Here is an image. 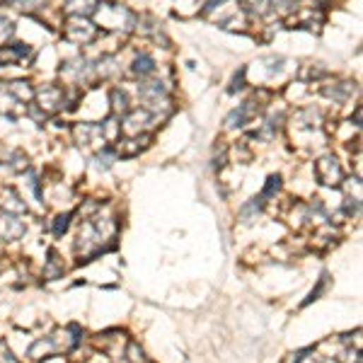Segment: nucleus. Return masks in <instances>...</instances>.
Listing matches in <instances>:
<instances>
[{
  "instance_id": "nucleus-1",
  "label": "nucleus",
  "mask_w": 363,
  "mask_h": 363,
  "mask_svg": "<svg viewBox=\"0 0 363 363\" xmlns=\"http://www.w3.org/2000/svg\"><path fill=\"white\" fill-rule=\"evenodd\" d=\"M117 237V220L114 218H90L83 223L81 232H78V257L88 262L90 257L105 252L107 247L114 245Z\"/></svg>"
},
{
  "instance_id": "nucleus-2",
  "label": "nucleus",
  "mask_w": 363,
  "mask_h": 363,
  "mask_svg": "<svg viewBox=\"0 0 363 363\" xmlns=\"http://www.w3.org/2000/svg\"><path fill=\"white\" fill-rule=\"evenodd\" d=\"M95 17H97V25L102 30L109 32H131L136 27V15L129 8L119 3H102L95 8Z\"/></svg>"
},
{
  "instance_id": "nucleus-3",
  "label": "nucleus",
  "mask_w": 363,
  "mask_h": 363,
  "mask_svg": "<svg viewBox=\"0 0 363 363\" xmlns=\"http://www.w3.org/2000/svg\"><path fill=\"white\" fill-rule=\"evenodd\" d=\"M64 37L73 44H90L97 37V27H95L88 17L71 15L64 25Z\"/></svg>"
},
{
  "instance_id": "nucleus-4",
  "label": "nucleus",
  "mask_w": 363,
  "mask_h": 363,
  "mask_svg": "<svg viewBox=\"0 0 363 363\" xmlns=\"http://www.w3.org/2000/svg\"><path fill=\"white\" fill-rule=\"evenodd\" d=\"M315 174L317 179H320V184L325 186H339L344 182V169L334 155L320 157V160L315 162Z\"/></svg>"
},
{
  "instance_id": "nucleus-5",
  "label": "nucleus",
  "mask_w": 363,
  "mask_h": 363,
  "mask_svg": "<svg viewBox=\"0 0 363 363\" xmlns=\"http://www.w3.org/2000/svg\"><path fill=\"white\" fill-rule=\"evenodd\" d=\"M64 93H66V90L56 88V85H44L42 90H37V93H34L37 105H39V109L44 112V117L64 109Z\"/></svg>"
},
{
  "instance_id": "nucleus-6",
  "label": "nucleus",
  "mask_w": 363,
  "mask_h": 363,
  "mask_svg": "<svg viewBox=\"0 0 363 363\" xmlns=\"http://www.w3.org/2000/svg\"><path fill=\"white\" fill-rule=\"evenodd\" d=\"M73 136H76V143L81 145V148H105L107 141L102 138V129L100 124H78L76 129H73Z\"/></svg>"
},
{
  "instance_id": "nucleus-7",
  "label": "nucleus",
  "mask_w": 363,
  "mask_h": 363,
  "mask_svg": "<svg viewBox=\"0 0 363 363\" xmlns=\"http://www.w3.org/2000/svg\"><path fill=\"white\" fill-rule=\"evenodd\" d=\"M153 121H155V117H153L150 112L131 109L126 117H124V121H121V133L124 136H141V131H145V129H148Z\"/></svg>"
},
{
  "instance_id": "nucleus-8",
  "label": "nucleus",
  "mask_w": 363,
  "mask_h": 363,
  "mask_svg": "<svg viewBox=\"0 0 363 363\" xmlns=\"http://www.w3.org/2000/svg\"><path fill=\"white\" fill-rule=\"evenodd\" d=\"M262 112V105L257 102V97L247 100L245 105H240L235 112H230V117L225 119V124H228V129H237V126H245L247 121H252L254 117Z\"/></svg>"
},
{
  "instance_id": "nucleus-9",
  "label": "nucleus",
  "mask_w": 363,
  "mask_h": 363,
  "mask_svg": "<svg viewBox=\"0 0 363 363\" xmlns=\"http://www.w3.org/2000/svg\"><path fill=\"white\" fill-rule=\"evenodd\" d=\"M25 220L15 213H0V240L15 242L25 235Z\"/></svg>"
},
{
  "instance_id": "nucleus-10",
  "label": "nucleus",
  "mask_w": 363,
  "mask_h": 363,
  "mask_svg": "<svg viewBox=\"0 0 363 363\" xmlns=\"http://www.w3.org/2000/svg\"><path fill=\"white\" fill-rule=\"evenodd\" d=\"M0 208H3V213H25L27 211V203L22 201V196L17 194L13 186H8V189L0 191Z\"/></svg>"
},
{
  "instance_id": "nucleus-11",
  "label": "nucleus",
  "mask_w": 363,
  "mask_h": 363,
  "mask_svg": "<svg viewBox=\"0 0 363 363\" xmlns=\"http://www.w3.org/2000/svg\"><path fill=\"white\" fill-rule=\"evenodd\" d=\"M59 354V347H56V339L54 337H47V339H39L30 347V359L32 361H42V359H49V356Z\"/></svg>"
},
{
  "instance_id": "nucleus-12",
  "label": "nucleus",
  "mask_w": 363,
  "mask_h": 363,
  "mask_svg": "<svg viewBox=\"0 0 363 363\" xmlns=\"http://www.w3.org/2000/svg\"><path fill=\"white\" fill-rule=\"evenodd\" d=\"M109 100H112V114H114L117 119L119 117H126L129 112H131V105H129V95L124 93V90L114 88L109 93Z\"/></svg>"
},
{
  "instance_id": "nucleus-13",
  "label": "nucleus",
  "mask_w": 363,
  "mask_h": 363,
  "mask_svg": "<svg viewBox=\"0 0 363 363\" xmlns=\"http://www.w3.org/2000/svg\"><path fill=\"white\" fill-rule=\"evenodd\" d=\"M5 88H8V93L13 95L15 100H20L22 105H27L30 100H34V88L30 83L25 81H13V83H5Z\"/></svg>"
},
{
  "instance_id": "nucleus-14",
  "label": "nucleus",
  "mask_w": 363,
  "mask_h": 363,
  "mask_svg": "<svg viewBox=\"0 0 363 363\" xmlns=\"http://www.w3.org/2000/svg\"><path fill=\"white\" fill-rule=\"evenodd\" d=\"M97 8V0H66V13L68 15H78V17H88L95 13Z\"/></svg>"
},
{
  "instance_id": "nucleus-15",
  "label": "nucleus",
  "mask_w": 363,
  "mask_h": 363,
  "mask_svg": "<svg viewBox=\"0 0 363 363\" xmlns=\"http://www.w3.org/2000/svg\"><path fill=\"white\" fill-rule=\"evenodd\" d=\"M153 73H155V61H153L148 54L138 56V59L133 61V76H138L141 81H145Z\"/></svg>"
},
{
  "instance_id": "nucleus-16",
  "label": "nucleus",
  "mask_w": 363,
  "mask_h": 363,
  "mask_svg": "<svg viewBox=\"0 0 363 363\" xmlns=\"http://www.w3.org/2000/svg\"><path fill=\"white\" fill-rule=\"evenodd\" d=\"M322 93L327 95V97H332V100H337V102H344V100H349L351 97V93H354V83H337L334 88H322Z\"/></svg>"
},
{
  "instance_id": "nucleus-17",
  "label": "nucleus",
  "mask_w": 363,
  "mask_h": 363,
  "mask_svg": "<svg viewBox=\"0 0 363 363\" xmlns=\"http://www.w3.org/2000/svg\"><path fill=\"white\" fill-rule=\"evenodd\" d=\"M44 276H47V279H59V276H64V262H61L54 249L49 252L47 266H44Z\"/></svg>"
},
{
  "instance_id": "nucleus-18",
  "label": "nucleus",
  "mask_w": 363,
  "mask_h": 363,
  "mask_svg": "<svg viewBox=\"0 0 363 363\" xmlns=\"http://www.w3.org/2000/svg\"><path fill=\"white\" fill-rule=\"evenodd\" d=\"M5 3L15 5V8L22 10V13H34V10L44 8V5H47V0H5Z\"/></svg>"
},
{
  "instance_id": "nucleus-19",
  "label": "nucleus",
  "mask_w": 363,
  "mask_h": 363,
  "mask_svg": "<svg viewBox=\"0 0 363 363\" xmlns=\"http://www.w3.org/2000/svg\"><path fill=\"white\" fill-rule=\"evenodd\" d=\"M114 160H117V153L114 150H107V148H102L97 153V157H95V162H97L100 169H109L112 165H114Z\"/></svg>"
},
{
  "instance_id": "nucleus-20",
  "label": "nucleus",
  "mask_w": 363,
  "mask_h": 363,
  "mask_svg": "<svg viewBox=\"0 0 363 363\" xmlns=\"http://www.w3.org/2000/svg\"><path fill=\"white\" fill-rule=\"evenodd\" d=\"M279 186H281V177H279V174H271V177L266 179V186H264L262 194H259V198H262V201L266 203V198L274 196L276 191H279Z\"/></svg>"
},
{
  "instance_id": "nucleus-21",
  "label": "nucleus",
  "mask_w": 363,
  "mask_h": 363,
  "mask_svg": "<svg viewBox=\"0 0 363 363\" xmlns=\"http://www.w3.org/2000/svg\"><path fill=\"white\" fill-rule=\"evenodd\" d=\"M10 37H13V22L5 20V17L0 15V49L10 42Z\"/></svg>"
},
{
  "instance_id": "nucleus-22",
  "label": "nucleus",
  "mask_w": 363,
  "mask_h": 363,
  "mask_svg": "<svg viewBox=\"0 0 363 363\" xmlns=\"http://www.w3.org/2000/svg\"><path fill=\"white\" fill-rule=\"evenodd\" d=\"M327 286H330V276H327V274H322V279H320V286H317V288H313V293H310V296L305 298V303H303V305H310V303H313V300H317V298H320V296H322V291H325Z\"/></svg>"
},
{
  "instance_id": "nucleus-23",
  "label": "nucleus",
  "mask_w": 363,
  "mask_h": 363,
  "mask_svg": "<svg viewBox=\"0 0 363 363\" xmlns=\"http://www.w3.org/2000/svg\"><path fill=\"white\" fill-rule=\"evenodd\" d=\"M10 167L17 169V172H22V169H27V155H22L20 150H15L13 155H10Z\"/></svg>"
},
{
  "instance_id": "nucleus-24",
  "label": "nucleus",
  "mask_w": 363,
  "mask_h": 363,
  "mask_svg": "<svg viewBox=\"0 0 363 363\" xmlns=\"http://www.w3.org/2000/svg\"><path fill=\"white\" fill-rule=\"evenodd\" d=\"M68 225H71V213L59 215V218L54 220V235H64V232L68 230Z\"/></svg>"
},
{
  "instance_id": "nucleus-25",
  "label": "nucleus",
  "mask_w": 363,
  "mask_h": 363,
  "mask_svg": "<svg viewBox=\"0 0 363 363\" xmlns=\"http://www.w3.org/2000/svg\"><path fill=\"white\" fill-rule=\"evenodd\" d=\"M245 68H240V73H237L235 78H232V85H230V93H237V90L245 88Z\"/></svg>"
},
{
  "instance_id": "nucleus-26",
  "label": "nucleus",
  "mask_w": 363,
  "mask_h": 363,
  "mask_svg": "<svg viewBox=\"0 0 363 363\" xmlns=\"http://www.w3.org/2000/svg\"><path fill=\"white\" fill-rule=\"evenodd\" d=\"M0 363H20L13 356V351H10L8 347H5V342H0Z\"/></svg>"
}]
</instances>
